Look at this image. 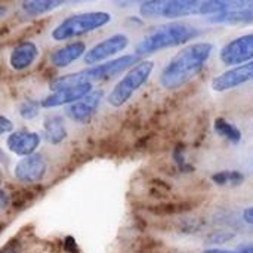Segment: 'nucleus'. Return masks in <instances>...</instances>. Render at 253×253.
Listing matches in <instances>:
<instances>
[{
  "instance_id": "nucleus-1",
  "label": "nucleus",
  "mask_w": 253,
  "mask_h": 253,
  "mask_svg": "<svg viewBox=\"0 0 253 253\" xmlns=\"http://www.w3.org/2000/svg\"><path fill=\"white\" fill-rule=\"evenodd\" d=\"M213 44L208 42H199L181 49L163 68L159 82L168 90H175L187 84L196 77L209 58L212 56Z\"/></svg>"
},
{
  "instance_id": "nucleus-2",
  "label": "nucleus",
  "mask_w": 253,
  "mask_h": 253,
  "mask_svg": "<svg viewBox=\"0 0 253 253\" xmlns=\"http://www.w3.org/2000/svg\"><path fill=\"white\" fill-rule=\"evenodd\" d=\"M199 28L184 24V22H172L156 28L147 37H144L135 47V55L147 56L163 49L175 47L188 43L199 34Z\"/></svg>"
},
{
  "instance_id": "nucleus-3",
  "label": "nucleus",
  "mask_w": 253,
  "mask_h": 253,
  "mask_svg": "<svg viewBox=\"0 0 253 253\" xmlns=\"http://www.w3.org/2000/svg\"><path fill=\"white\" fill-rule=\"evenodd\" d=\"M111 15L104 10H90L83 13H76L64 21H61L52 30V39L56 42L70 40L74 37H80L83 34L92 33L110 24Z\"/></svg>"
},
{
  "instance_id": "nucleus-4",
  "label": "nucleus",
  "mask_w": 253,
  "mask_h": 253,
  "mask_svg": "<svg viewBox=\"0 0 253 253\" xmlns=\"http://www.w3.org/2000/svg\"><path fill=\"white\" fill-rule=\"evenodd\" d=\"M154 71L153 61H141L136 62L129 71L123 76V79L111 89L107 101L111 107H123L133 95L138 92L150 79L151 73Z\"/></svg>"
},
{
  "instance_id": "nucleus-5",
  "label": "nucleus",
  "mask_w": 253,
  "mask_h": 253,
  "mask_svg": "<svg viewBox=\"0 0 253 253\" xmlns=\"http://www.w3.org/2000/svg\"><path fill=\"white\" fill-rule=\"evenodd\" d=\"M203 0H148L141 4V15L144 18H166L176 19L191 15H200Z\"/></svg>"
},
{
  "instance_id": "nucleus-6",
  "label": "nucleus",
  "mask_w": 253,
  "mask_h": 253,
  "mask_svg": "<svg viewBox=\"0 0 253 253\" xmlns=\"http://www.w3.org/2000/svg\"><path fill=\"white\" fill-rule=\"evenodd\" d=\"M138 58H139L138 55H125L117 59H110V61L96 64L92 68L80 71V74H82L83 80L89 82V83L98 82V80H108V79L129 70L130 67H133L138 62Z\"/></svg>"
},
{
  "instance_id": "nucleus-7",
  "label": "nucleus",
  "mask_w": 253,
  "mask_h": 253,
  "mask_svg": "<svg viewBox=\"0 0 253 253\" xmlns=\"http://www.w3.org/2000/svg\"><path fill=\"white\" fill-rule=\"evenodd\" d=\"M129 44V39L126 34H113L108 39L96 43L93 47H90L86 55H84V62L87 65H96L101 64L113 56H116L117 53H120L122 50H125Z\"/></svg>"
},
{
  "instance_id": "nucleus-8",
  "label": "nucleus",
  "mask_w": 253,
  "mask_h": 253,
  "mask_svg": "<svg viewBox=\"0 0 253 253\" xmlns=\"http://www.w3.org/2000/svg\"><path fill=\"white\" fill-rule=\"evenodd\" d=\"M222 64L234 67L253 61V33L228 42L219 52Z\"/></svg>"
},
{
  "instance_id": "nucleus-9",
  "label": "nucleus",
  "mask_w": 253,
  "mask_h": 253,
  "mask_svg": "<svg viewBox=\"0 0 253 253\" xmlns=\"http://www.w3.org/2000/svg\"><path fill=\"white\" fill-rule=\"evenodd\" d=\"M47 170L46 159L42 154L33 153L30 156L22 157L13 169L15 178L22 184H36L40 182Z\"/></svg>"
},
{
  "instance_id": "nucleus-10",
  "label": "nucleus",
  "mask_w": 253,
  "mask_h": 253,
  "mask_svg": "<svg viewBox=\"0 0 253 253\" xmlns=\"http://www.w3.org/2000/svg\"><path fill=\"white\" fill-rule=\"evenodd\" d=\"M253 80V61L234 65L222 74L216 76L212 80V89L215 92H227L236 89L248 82Z\"/></svg>"
},
{
  "instance_id": "nucleus-11",
  "label": "nucleus",
  "mask_w": 253,
  "mask_h": 253,
  "mask_svg": "<svg viewBox=\"0 0 253 253\" xmlns=\"http://www.w3.org/2000/svg\"><path fill=\"white\" fill-rule=\"evenodd\" d=\"M102 98H104V92L101 89H92L87 95H84L83 98L70 104L67 107L65 113L73 122L86 123L98 111V107H99Z\"/></svg>"
},
{
  "instance_id": "nucleus-12",
  "label": "nucleus",
  "mask_w": 253,
  "mask_h": 253,
  "mask_svg": "<svg viewBox=\"0 0 253 253\" xmlns=\"http://www.w3.org/2000/svg\"><path fill=\"white\" fill-rule=\"evenodd\" d=\"M92 89H93L92 83H80V84L61 89L47 95L40 104H42V108H55L61 105H70L76 102L77 99L83 98L84 95H87Z\"/></svg>"
},
{
  "instance_id": "nucleus-13",
  "label": "nucleus",
  "mask_w": 253,
  "mask_h": 253,
  "mask_svg": "<svg viewBox=\"0 0 253 253\" xmlns=\"http://www.w3.org/2000/svg\"><path fill=\"white\" fill-rule=\"evenodd\" d=\"M6 144H7V148L13 154L25 157V156L36 153V150L40 145V135L36 132H30V130L10 132Z\"/></svg>"
},
{
  "instance_id": "nucleus-14",
  "label": "nucleus",
  "mask_w": 253,
  "mask_h": 253,
  "mask_svg": "<svg viewBox=\"0 0 253 253\" xmlns=\"http://www.w3.org/2000/svg\"><path fill=\"white\" fill-rule=\"evenodd\" d=\"M39 56V47L33 42H22L16 44L9 56V64L15 71H24L30 68Z\"/></svg>"
},
{
  "instance_id": "nucleus-15",
  "label": "nucleus",
  "mask_w": 253,
  "mask_h": 253,
  "mask_svg": "<svg viewBox=\"0 0 253 253\" xmlns=\"http://www.w3.org/2000/svg\"><path fill=\"white\" fill-rule=\"evenodd\" d=\"M251 7H253V0H203L200 6V15L211 16Z\"/></svg>"
},
{
  "instance_id": "nucleus-16",
  "label": "nucleus",
  "mask_w": 253,
  "mask_h": 253,
  "mask_svg": "<svg viewBox=\"0 0 253 253\" xmlns=\"http://www.w3.org/2000/svg\"><path fill=\"white\" fill-rule=\"evenodd\" d=\"M84 52H86V44L83 42H73L64 47L55 50L50 61L55 67L64 68V67H68L73 62H76L80 56H83Z\"/></svg>"
},
{
  "instance_id": "nucleus-17",
  "label": "nucleus",
  "mask_w": 253,
  "mask_h": 253,
  "mask_svg": "<svg viewBox=\"0 0 253 253\" xmlns=\"http://www.w3.org/2000/svg\"><path fill=\"white\" fill-rule=\"evenodd\" d=\"M68 135L65 122L59 116H49L43 122V136L50 145H59Z\"/></svg>"
},
{
  "instance_id": "nucleus-18",
  "label": "nucleus",
  "mask_w": 253,
  "mask_h": 253,
  "mask_svg": "<svg viewBox=\"0 0 253 253\" xmlns=\"http://www.w3.org/2000/svg\"><path fill=\"white\" fill-rule=\"evenodd\" d=\"M209 22L213 24H225V25H240V24H251L253 22V7L236 10V12H227V13H218L208 16Z\"/></svg>"
},
{
  "instance_id": "nucleus-19",
  "label": "nucleus",
  "mask_w": 253,
  "mask_h": 253,
  "mask_svg": "<svg viewBox=\"0 0 253 253\" xmlns=\"http://www.w3.org/2000/svg\"><path fill=\"white\" fill-rule=\"evenodd\" d=\"M67 0H22L21 9L30 16H40L62 6Z\"/></svg>"
},
{
  "instance_id": "nucleus-20",
  "label": "nucleus",
  "mask_w": 253,
  "mask_h": 253,
  "mask_svg": "<svg viewBox=\"0 0 253 253\" xmlns=\"http://www.w3.org/2000/svg\"><path fill=\"white\" fill-rule=\"evenodd\" d=\"M213 127H215V132L222 136L224 139L233 142V144H239L243 138L242 132L239 130V127H236L234 125H231L230 122H227L224 117H218L215 119V123H213Z\"/></svg>"
},
{
  "instance_id": "nucleus-21",
  "label": "nucleus",
  "mask_w": 253,
  "mask_h": 253,
  "mask_svg": "<svg viewBox=\"0 0 253 253\" xmlns=\"http://www.w3.org/2000/svg\"><path fill=\"white\" fill-rule=\"evenodd\" d=\"M212 179L218 185H228V184L237 185V184H240L245 179V176L240 172H237V170H224V172L215 173L212 176Z\"/></svg>"
},
{
  "instance_id": "nucleus-22",
  "label": "nucleus",
  "mask_w": 253,
  "mask_h": 253,
  "mask_svg": "<svg viewBox=\"0 0 253 253\" xmlns=\"http://www.w3.org/2000/svg\"><path fill=\"white\" fill-rule=\"evenodd\" d=\"M40 108H42L40 102L33 101V99H27L19 107V116L22 119H25V120H33V119H36L39 116Z\"/></svg>"
},
{
  "instance_id": "nucleus-23",
  "label": "nucleus",
  "mask_w": 253,
  "mask_h": 253,
  "mask_svg": "<svg viewBox=\"0 0 253 253\" xmlns=\"http://www.w3.org/2000/svg\"><path fill=\"white\" fill-rule=\"evenodd\" d=\"M12 130H13V123L7 117H4V116L0 114V135L9 133Z\"/></svg>"
},
{
  "instance_id": "nucleus-24",
  "label": "nucleus",
  "mask_w": 253,
  "mask_h": 253,
  "mask_svg": "<svg viewBox=\"0 0 253 253\" xmlns=\"http://www.w3.org/2000/svg\"><path fill=\"white\" fill-rule=\"evenodd\" d=\"M243 219H245V222H246V224H251V225H253V206H251V208H246V209L243 211Z\"/></svg>"
},
{
  "instance_id": "nucleus-25",
  "label": "nucleus",
  "mask_w": 253,
  "mask_h": 253,
  "mask_svg": "<svg viewBox=\"0 0 253 253\" xmlns=\"http://www.w3.org/2000/svg\"><path fill=\"white\" fill-rule=\"evenodd\" d=\"M7 205V196L4 194V191L0 188V208H4Z\"/></svg>"
},
{
  "instance_id": "nucleus-26",
  "label": "nucleus",
  "mask_w": 253,
  "mask_h": 253,
  "mask_svg": "<svg viewBox=\"0 0 253 253\" xmlns=\"http://www.w3.org/2000/svg\"><path fill=\"white\" fill-rule=\"evenodd\" d=\"M0 253H16V249H15V246H13L12 243H9L7 246H4V248L0 251Z\"/></svg>"
},
{
  "instance_id": "nucleus-27",
  "label": "nucleus",
  "mask_w": 253,
  "mask_h": 253,
  "mask_svg": "<svg viewBox=\"0 0 253 253\" xmlns=\"http://www.w3.org/2000/svg\"><path fill=\"white\" fill-rule=\"evenodd\" d=\"M203 253H239V252H231V251H225V249H208Z\"/></svg>"
},
{
  "instance_id": "nucleus-28",
  "label": "nucleus",
  "mask_w": 253,
  "mask_h": 253,
  "mask_svg": "<svg viewBox=\"0 0 253 253\" xmlns=\"http://www.w3.org/2000/svg\"><path fill=\"white\" fill-rule=\"evenodd\" d=\"M4 12H6V7L4 6H0V18L4 15Z\"/></svg>"
},
{
  "instance_id": "nucleus-29",
  "label": "nucleus",
  "mask_w": 253,
  "mask_h": 253,
  "mask_svg": "<svg viewBox=\"0 0 253 253\" xmlns=\"http://www.w3.org/2000/svg\"><path fill=\"white\" fill-rule=\"evenodd\" d=\"M0 160H6V159H4V154H3V151H1V150H0Z\"/></svg>"
},
{
  "instance_id": "nucleus-30",
  "label": "nucleus",
  "mask_w": 253,
  "mask_h": 253,
  "mask_svg": "<svg viewBox=\"0 0 253 253\" xmlns=\"http://www.w3.org/2000/svg\"><path fill=\"white\" fill-rule=\"evenodd\" d=\"M0 181H1V169H0Z\"/></svg>"
}]
</instances>
